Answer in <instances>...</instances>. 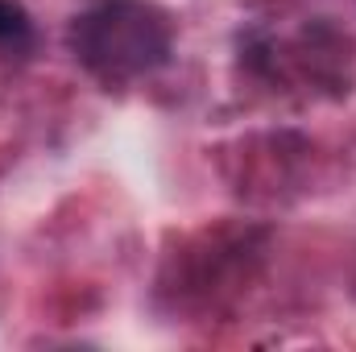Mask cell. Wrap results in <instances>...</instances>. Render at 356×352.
I'll use <instances>...</instances> for the list:
<instances>
[{"label":"cell","mask_w":356,"mask_h":352,"mask_svg":"<svg viewBox=\"0 0 356 352\" xmlns=\"http://www.w3.org/2000/svg\"><path fill=\"white\" fill-rule=\"evenodd\" d=\"M175 25L149 0H95L71 21V50L104 88L145 79L170 58Z\"/></svg>","instance_id":"6da1fadb"},{"label":"cell","mask_w":356,"mask_h":352,"mask_svg":"<svg viewBox=\"0 0 356 352\" xmlns=\"http://www.w3.org/2000/svg\"><path fill=\"white\" fill-rule=\"evenodd\" d=\"M29 42V13L17 0H0V46H25Z\"/></svg>","instance_id":"7a4b0ae2"}]
</instances>
